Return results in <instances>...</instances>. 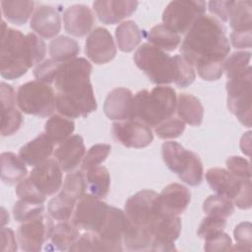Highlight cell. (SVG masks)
Returning <instances> with one entry per match:
<instances>
[{
    "mask_svg": "<svg viewBox=\"0 0 252 252\" xmlns=\"http://www.w3.org/2000/svg\"><path fill=\"white\" fill-rule=\"evenodd\" d=\"M191 201L189 189L179 183H171L165 186L158 194V202L161 215L179 216L188 208Z\"/></svg>",
    "mask_w": 252,
    "mask_h": 252,
    "instance_id": "obj_19",
    "label": "cell"
},
{
    "mask_svg": "<svg viewBox=\"0 0 252 252\" xmlns=\"http://www.w3.org/2000/svg\"><path fill=\"white\" fill-rule=\"evenodd\" d=\"M233 1H210L208 3L209 11L216 15L220 21L227 22L229 11Z\"/></svg>",
    "mask_w": 252,
    "mask_h": 252,
    "instance_id": "obj_51",
    "label": "cell"
},
{
    "mask_svg": "<svg viewBox=\"0 0 252 252\" xmlns=\"http://www.w3.org/2000/svg\"><path fill=\"white\" fill-rule=\"evenodd\" d=\"M176 111L179 118L191 126H200L203 122L204 107L200 99L191 94L178 95Z\"/></svg>",
    "mask_w": 252,
    "mask_h": 252,
    "instance_id": "obj_27",
    "label": "cell"
},
{
    "mask_svg": "<svg viewBox=\"0 0 252 252\" xmlns=\"http://www.w3.org/2000/svg\"><path fill=\"white\" fill-rule=\"evenodd\" d=\"M2 13L11 24L22 26L27 23L34 9L33 1L4 0L1 1Z\"/></svg>",
    "mask_w": 252,
    "mask_h": 252,
    "instance_id": "obj_30",
    "label": "cell"
},
{
    "mask_svg": "<svg viewBox=\"0 0 252 252\" xmlns=\"http://www.w3.org/2000/svg\"><path fill=\"white\" fill-rule=\"evenodd\" d=\"M176 104V92L170 87L158 86L151 92L139 91L133 99L132 120L140 121L149 127H156L172 117Z\"/></svg>",
    "mask_w": 252,
    "mask_h": 252,
    "instance_id": "obj_4",
    "label": "cell"
},
{
    "mask_svg": "<svg viewBox=\"0 0 252 252\" xmlns=\"http://www.w3.org/2000/svg\"><path fill=\"white\" fill-rule=\"evenodd\" d=\"M206 180L213 191L233 202L244 184L251 179H241L224 168L213 167L207 170Z\"/></svg>",
    "mask_w": 252,
    "mask_h": 252,
    "instance_id": "obj_20",
    "label": "cell"
},
{
    "mask_svg": "<svg viewBox=\"0 0 252 252\" xmlns=\"http://www.w3.org/2000/svg\"><path fill=\"white\" fill-rule=\"evenodd\" d=\"M80 50V45L77 40L66 35H60L52 39L48 48L51 59L58 63L68 62L77 58Z\"/></svg>",
    "mask_w": 252,
    "mask_h": 252,
    "instance_id": "obj_32",
    "label": "cell"
},
{
    "mask_svg": "<svg viewBox=\"0 0 252 252\" xmlns=\"http://www.w3.org/2000/svg\"><path fill=\"white\" fill-rule=\"evenodd\" d=\"M29 179L43 196H51L62 186V169L55 158H48L32 168Z\"/></svg>",
    "mask_w": 252,
    "mask_h": 252,
    "instance_id": "obj_17",
    "label": "cell"
},
{
    "mask_svg": "<svg viewBox=\"0 0 252 252\" xmlns=\"http://www.w3.org/2000/svg\"><path fill=\"white\" fill-rule=\"evenodd\" d=\"M162 159L166 166L190 186L200 185L204 177L203 163L199 156L174 141L161 146Z\"/></svg>",
    "mask_w": 252,
    "mask_h": 252,
    "instance_id": "obj_6",
    "label": "cell"
},
{
    "mask_svg": "<svg viewBox=\"0 0 252 252\" xmlns=\"http://www.w3.org/2000/svg\"><path fill=\"white\" fill-rule=\"evenodd\" d=\"M203 211L207 215L226 219L234 212V204L226 197L219 194L211 195L204 201Z\"/></svg>",
    "mask_w": 252,
    "mask_h": 252,
    "instance_id": "obj_38",
    "label": "cell"
},
{
    "mask_svg": "<svg viewBox=\"0 0 252 252\" xmlns=\"http://www.w3.org/2000/svg\"><path fill=\"white\" fill-rule=\"evenodd\" d=\"M1 179L5 184L14 185L25 179L28 173L24 160L14 153L4 152L0 157Z\"/></svg>",
    "mask_w": 252,
    "mask_h": 252,
    "instance_id": "obj_28",
    "label": "cell"
},
{
    "mask_svg": "<svg viewBox=\"0 0 252 252\" xmlns=\"http://www.w3.org/2000/svg\"><path fill=\"white\" fill-rule=\"evenodd\" d=\"M205 12V1H172L162 13V24L176 33L184 34Z\"/></svg>",
    "mask_w": 252,
    "mask_h": 252,
    "instance_id": "obj_10",
    "label": "cell"
},
{
    "mask_svg": "<svg viewBox=\"0 0 252 252\" xmlns=\"http://www.w3.org/2000/svg\"><path fill=\"white\" fill-rule=\"evenodd\" d=\"M54 144L45 133H40L34 139L25 144L19 151V157L30 166H36L49 158L53 153Z\"/></svg>",
    "mask_w": 252,
    "mask_h": 252,
    "instance_id": "obj_26",
    "label": "cell"
},
{
    "mask_svg": "<svg viewBox=\"0 0 252 252\" xmlns=\"http://www.w3.org/2000/svg\"><path fill=\"white\" fill-rule=\"evenodd\" d=\"M80 236V229L71 221L63 220L54 225L53 231L50 236V243L53 249L60 251H69L70 247L74 244Z\"/></svg>",
    "mask_w": 252,
    "mask_h": 252,
    "instance_id": "obj_31",
    "label": "cell"
},
{
    "mask_svg": "<svg viewBox=\"0 0 252 252\" xmlns=\"http://www.w3.org/2000/svg\"><path fill=\"white\" fill-rule=\"evenodd\" d=\"M93 66L84 57L60 63L54 79L55 109L69 119L87 117L97 108L90 81Z\"/></svg>",
    "mask_w": 252,
    "mask_h": 252,
    "instance_id": "obj_1",
    "label": "cell"
},
{
    "mask_svg": "<svg viewBox=\"0 0 252 252\" xmlns=\"http://www.w3.org/2000/svg\"><path fill=\"white\" fill-rule=\"evenodd\" d=\"M158 197L157 192L145 189L128 198L124 206V213L131 223L139 228L150 230L151 224L161 215Z\"/></svg>",
    "mask_w": 252,
    "mask_h": 252,
    "instance_id": "obj_9",
    "label": "cell"
},
{
    "mask_svg": "<svg viewBox=\"0 0 252 252\" xmlns=\"http://www.w3.org/2000/svg\"><path fill=\"white\" fill-rule=\"evenodd\" d=\"M43 204L31 203L22 199L18 200L13 208V216L18 222H26L34 220L43 215Z\"/></svg>",
    "mask_w": 252,
    "mask_h": 252,
    "instance_id": "obj_41",
    "label": "cell"
},
{
    "mask_svg": "<svg viewBox=\"0 0 252 252\" xmlns=\"http://www.w3.org/2000/svg\"><path fill=\"white\" fill-rule=\"evenodd\" d=\"M225 164L227 170L236 177L241 179H251L250 162L246 158L239 156H233L226 159Z\"/></svg>",
    "mask_w": 252,
    "mask_h": 252,
    "instance_id": "obj_50",
    "label": "cell"
},
{
    "mask_svg": "<svg viewBox=\"0 0 252 252\" xmlns=\"http://www.w3.org/2000/svg\"><path fill=\"white\" fill-rule=\"evenodd\" d=\"M136 66L142 70L156 85H166L178 82L179 55L170 56L165 51L149 42L138 47L133 56Z\"/></svg>",
    "mask_w": 252,
    "mask_h": 252,
    "instance_id": "obj_5",
    "label": "cell"
},
{
    "mask_svg": "<svg viewBox=\"0 0 252 252\" xmlns=\"http://www.w3.org/2000/svg\"><path fill=\"white\" fill-rule=\"evenodd\" d=\"M17 105L29 115L51 116L55 110L54 91L49 85L38 81L25 83L17 91Z\"/></svg>",
    "mask_w": 252,
    "mask_h": 252,
    "instance_id": "obj_7",
    "label": "cell"
},
{
    "mask_svg": "<svg viewBox=\"0 0 252 252\" xmlns=\"http://www.w3.org/2000/svg\"><path fill=\"white\" fill-rule=\"evenodd\" d=\"M251 67L242 75L226 82L227 107L228 110L245 127H251V88L252 71Z\"/></svg>",
    "mask_w": 252,
    "mask_h": 252,
    "instance_id": "obj_8",
    "label": "cell"
},
{
    "mask_svg": "<svg viewBox=\"0 0 252 252\" xmlns=\"http://www.w3.org/2000/svg\"><path fill=\"white\" fill-rule=\"evenodd\" d=\"M1 135L11 136L19 131L23 124V115L17 108V93L12 86L2 82L0 85Z\"/></svg>",
    "mask_w": 252,
    "mask_h": 252,
    "instance_id": "obj_18",
    "label": "cell"
},
{
    "mask_svg": "<svg viewBox=\"0 0 252 252\" xmlns=\"http://www.w3.org/2000/svg\"><path fill=\"white\" fill-rule=\"evenodd\" d=\"M76 203L59 193L53 197L47 205L48 215L55 220H69L72 217Z\"/></svg>",
    "mask_w": 252,
    "mask_h": 252,
    "instance_id": "obj_40",
    "label": "cell"
},
{
    "mask_svg": "<svg viewBox=\"0 0 252 252\" xmlns=\"http://www.w3.org/2000/svg\"><path fill=\"white\" fill-rule=\"evenodd\" d=\"M30 26L33 32L43 38L55 37L61 30V18L56 8L40 5L32 16Z\"/></svg>",
    "mask_w": 252,
    "mask_h": 252,
    "instance_id": "obj_25",
    "label": "cell"
},
{
    "mask_svg": "<svg viewBox=\"0 0 252 252\" xmlns=\"http://www.w3.org/2000/svg\"><path fill=\"white\" fill-rule=\"evenodd\" d=\"M16 194L20 199L24 201L35 204H43L46 198L34 187L29 177L23 179L17 184Z\"/></svg>",
    "mask_w": 252,
    "mask_h": 252,
    "instance_id": "obj_46",
    "label": "cell"
},
{
    "mask_svg": "<svg viewBox=\"0 0 252 252\" xmlns=\"http://www.w3.org/2000/svg\"><path fill=\"white\" fill-rule=\"evenodd\" d=\"M133 93L126 88H116L106 96L103 104L105 115L116 121L132 120Z\"/></svg>",
    "mask_w": 252,
    "mask_h": 252,
    "instance_id": "obj_22",
    "label": "cell"
},
{
    "mask_svg": "<svg viewBox=\"0 0 252 252\" xmlns=\"http://www.w3.org/2000/svg\"><path fill=\"white\" fill-rule=\"evenodd\" d=\"M86 189L87 184L85 175L82 171H75L67 174L60 193L77 204V202L85 195Z\"/></svg>",
    "mask_w": 252,
    "mask_h": 252,
    "instance_id": "obj_37",
    "label": "cell"
},
{
    "mask_svg": "<svg viewBox=\"0 0 252 252\" xmlns=\"http://www.w3.org/2000/svg\"><path fill=\"white\" fill-rule=\"evenodd\" d=\"M229 51L225 28L220 20L206 14L194 22L180 46L181 55L194 69L223 63Z\"/></svg>",
    "mask_w": 252,
    "mask_h": 252,
    "instance_id": "obj_2",
    "label": "cell"
},
{
    "mask_svg": "<svg viewBox=\"0 0 252 252\" xmlns=\"http://www.w3.org/2000/svg\"><path fill=\"white\" fill-rule=\"evenodd\" d=\"M0 240H1V251L2 252H14L18 249L17 241L14 231L9 227L2 226L0 231Z\"/></svg>",
    "mask_w": 252,
    "mask_h": 252,
    "instance_id": "obj_53",
    "label": "cell"
},
{
    "mask_svg": "<svg viewBox=\"0 0 252 252\" xmlns=\"http://www.w3.org/2000/svg\"><path fill=\"white\" fill-rule=\"evenodd\" d=\"M126 223L127 217L124 211L109 206L106 218L96 232L106 247V251H122L124 249L122 245Z\"/></svg>",
    "mask_w": 252,
    "mask_h": 252,
    "instance_id": "obj_16",
    "label": "cell"
},
{
    "mask_svg": "<svg viewBox=\"0 0 252 252\" xmlns=\"http://www.w3.org/2000/svg\"><path fill=\"white\" fill-rule=\"evenodd\" d=\"M69 251H106V247L95 232L86 231L77 238Z\"/></svg>",
    "mask_w": 252,
    "mask_h": 252,
    "instance_id": "obj_43",
    "label": "cell"
},
{
    "mask_svg": "<svg viewBox=\"0 0 252 252\" xmlns=\"http://www.w3.org/2000/svg\"><path fill=\"white\" fill-rule=\"evenodd\" d=\"M232 247V241L229 235L225 232L220 231L205 239L204 249L207 252H221L229 251Z\"/></svg>",
    "mask_w": 252,
    "mask_h": 252,
    "instance_id": "obj_49",
    "label": "cell"
},
{
    "mask_svg": "<svg viewBox=\"0 0 252 252\" xmlns=\"http://www.w3.org/2000/svg\"><path fill=\"white\" fill-rule=\"evenodd\" d=\"M233 204L236 205L240 210H248L252 205V190H251V180H248L238 196L233 200Z\"/></svg>",
    "mask_w": 252,
    "mask_h": 252,
    "instance_id": "obj_54",
    "label": "cell"
},
{
    "mask_svg": "<svg viewBox=\"0 0 252 252\" xmlns=\"http://www.w3.org/2000/svg\"><path fill=\"white\" fill-rule=\"evenodd\" d=\"M225 226L226 219L208 215L205 219H203L202 222L200 223L197 234L200 238L206 239L220 231H222Z\"/></svg>",
    "mask_w": 252,
    "mask_h": 252,
    "instance_id": "obj_45",
    "label": "cell"
},
{
    "mask_svg": "<svg viewBox=\"0 0 252 252\" xmlns=\"http://www.w3.org/2000/svg\"><path fill=\"white\" fill-rule=\"evenodd\" d=\"M86 184L90 194L104 198L107 196L110 187V175L104 166H96L86 171Z\"/></svg>",
    "mask_w": 252,
    "mask_h": 252,
    "instance_id": "obj_36",
    "label": "cell"
},
{
    "mask_svg": "<svg viewBox=\"0 0 252 252\" xmlns=\"http://www.w3.org/2000/svg\"><path fill=\"white\" fill-rule=\"evenodd\" d=\"M59 65L60 63L54 61L53 59H46L36 65L33 70V76L36 81L50 85L54 82Z\"/></svg>",
    "mask_w": 252,
    "mask_h": 252,
    "instance_id": "obj_48",
    "label": "cell"
},
{
    "mask_svg": "<svg viewBox=\"0 0 252 252\" xmlns=\"http://www.w3.org/2000/svg\"><path fill=\"white\" fill-rule=\"evenodd\" d=\"M109 206L92 194H85L76 204L71 222L80 230L97 232L108 213Z\"/></svg>",
    "mask_w": 252,
    "mask_h": 252,
    "instance_id": "obj_11",
    "label": "cell"
},
{
    "mask_svg": "<svg viewBox=\"0 0 252 252\" xmlns=\"http://www.w3.org/2000/svg\"><path fill=\"white\" fill-rule=\"evenodd\" d=\"M85 52L94 64H105L111 61L117 52L111 33L105 28L98 27L88 35L85 43Z\"/></svg>",
    "mask_w": 252,
    "mask_h": 252,
    "instance_id": "obj_15",
    "label": "cell"
},
{
    "mask_svg": "<svg viewBox=\"0 0 252 252\" xmlns=\"http://www.w3.org/2000/svg\"><path fill=\"white\" fill-rule=\"evenodd\" d=\"M236 245L231 250L250 251L252 249V225L249 221L238 223L233 231Z\"/></svg>",
    "mask_w": 252,
    "mask_h": 252,
    "instance_id": "obj_47",
    "label": "cell"
},
{
    "mask_svg": "<svg viewBox=\"0 0 252 252\" xmlns=\"http://www.w3.org/2000/svg\"><path fill=\"white\" fill-rule=\"evenodd\" d=\"M63 23L64 29L69 34L82 37L91 32L94 24V15L88 6L75 4L65 10Z\"/></svg>",
    "mask_w": 252,
    "mask_h": 252,
    "instance_id": "obj_23",
    "label": "cell"
},
{
    "mask_svg": "<svg viewBox=\"0 0 252 252\" xmlns=\"http://www.w3.org/2000/svg\"><path fill=\"white\" fill-rule=\"evenodd\" d=\"M251 52L236 51L232 53L223 62V71L227 79H232L245 73L250 66Z\"/></svg>",
    "mask_w": 252,
    "mask_h": 252,
    "instance_id": "obj_39",
    "label": "cell"
},
{
    "mask_svg": "<svg viewBox=\"0 0 252 252\" xmlns=\"http://www.w3.org/2000/svg\"><path fill=\"white\" fill-rule=\"evenodd\" d=\"M146 32L141 30L134 21H125L115 30L118 48L123 52L133 51L142 41Z\"/></svg>",
    "mask_w": 252,
    "mask_h": 252,
    "instance_id": "obj_29",
    "label": "cell"
},
{
    "mask_svg": "<svg viewBox=\"0 0 252 252\" xmlns=\"http://www.w3.org/2000/svg\"><path fill=\"white\" fill-rule=\"evenodd\" d=\"M46 53L44 41L34 33L24 34L2 22L0 46V74L8 80L19 79L38 65Z\"/></svg>",
    "mask_w": 252,
    "mask_h": 252,
    "instance_id": "obj_3",
    "label": "cell"
},
{
    "mask_svg": "<svg viewBox=\"0 0 252 252\" xmlns=\"http://www.w3.org/2000/svg\"><path fill=\"white\" fill-rule=\"evenodd\" d=\"M114 139L126 148L142 149L152 144L154 134L151 127L137 121H117L112 125Z\"/></svg>",
    "mask_w": 252,
    "mask_h": 252,
    "instance_id": "obj_14",
    "label": "cell"
},
{
    "mask_svg": "<svg viewBox=\"0 0 252 252\" xmlns=\"http://www.w3.org/2000/svg\"><path fill=\"white\" fill-rule=\"evenodd\" d=\"M110 150L111 147L108 144L94 145L85 155L81 163V169L83 171H88L94 167L98 166L106 159Z\"/></svg>",
    "mask_w": 252,
    "mask_h": 252,
    "instance_id": "obj_42",
    "label": "cell"
},
{
    "mask_svg": "<svg viewBox=\"0 0 252 252\" xmlns=\"http://www.w3.org/2000/svg\"><path fill=\"white\" fill-rule=\"evenodd\" d=\"M74 130L75 123L60 114L51 115L44 125V133L53 144L63 143L72 136Z\"/></svg>",
    "mask_w": 252,
    "mask_h": 252,
    "instance_id": "obj_33",
    "label": "cell"
},
{
    "mask_svg": "<svg viewBox=\"0 0 252 252\" xmlns=\"http://www.w3.org/2000/svg\"><path fill=\"white\" fill-rule=\"evenodd\" d=\"M240 149L243 154L250 156L251 151V132H246L240 140Z\"/></svg>",
    "mask_w": 252,
    "mask_h": 252,
    "instance_id": "obj_55",
    "label": "cell"
},
{
    "mask_svg": "<svg viewBox=\"0 0 252 252\" xmlns=\"http://www.w3.org/2000/svg\"><path fill=\"white\" fill-rule=\"evenodd\" d=\"M185 130V123L181 119L169 118L162 121L155 127L157 136L160 139H175L178 138Z\"/></svg>",
    "mask_w": 252,
    "mask_h": 252,
    "instance_id": "obj_44",
    "label": "cell"
},
{
    "mask_svg": "<svg viewBox=\"0 0 252 252\" xmlns=\"http://www.w3.org/2000/svg\"><path fill=\"white\" fill-rule=\"evenodd\" d=\"M228 20L232 32L252 31L251 1H233L229 11Z\"/></svg>",
    "mask_w": 252,
    "mask_h": 252,
    "instance_id": "obj_35",
    "label": "cell"
},
{
    "mask_svg": "<svg viewBox=\"0 0 252 252\" xmlns=\"http://www.w3.org/2000/svg\"><path fill=\"white\" fill-rule=\"evenodd\" d=\"M231 44L237 49L251 48L252 45V31L232 32L229 35Z\"/></svg>",
    "mask_w": 252,
    "mask_h": 252,
    "instance_id": "obj_52",
    "label": "cell"
},
{
    "mask_svg": "<svg viewBox=\"0 0 252 252\" xmlns=\"http://www.w3.org/2000/svg\"><path fill=\"white\" fill-rule=\"evenodd\" d=\"M181 220L178 216L160 215L151 224L153 235L151 251H175L174 241L181 232Z\"/></svg>",
    "mask_w": 252,
    "mask_h": 252,
    "instance_id": "obj_13",
    "label": "cell"
},
{
    "mask_svg": "<svg viewBox=\"0 0 252 252\" xmlns=\"http://www.w3.org/2000/svg\"><path fill=\"white\" fill-rule=\"evenodd\" d=\"M138 7L137 1L131 0H99L93 3L98 20L104 25H114L130 17Z\"/></svg>",
    "mask_w": 252,
    "mask_h": 252,
    "instance_id": "obj_21",
    "label": "cell"
},
{
    "mask_svg": "<svg viewBox=\"0 0 252 252\" xmlns=\"http://www.w3.org/2000/svg\"><path fill=\"white\" fill-rule=\"evenodd\" d=\"M52 218L47 215L23 222L18 228L17 240L21 249L27 252H38L42 245L50 239L54 228Z\"/></svg>",
    "mask_w": 252,
    "mask_h": 252,
    "instance_id": "obj_12",
    "label": "cell"
},
{
    "mask_svg": "<svg viewBox=\"0 0 252 252\" xmlns=\"http://www.w3.org/2000/svg\"><path fill=\"white\" fill-rule=\"evenodd\" d=\"M147 38L149 43L163 51L175 50L181 41L180 34L171 31L163 24L153 27L147 33Z\"/></svg>",
    "mask_w": 252,
    "mask_h": 252,
    "instance_id": "obj_34",
    "label": "cell"
},
{
    "mask_svg": "<svg viewBox=\"0 0 252 252\" xmlns=\"http://www.w3.org/2000/svg\"><path fill=\"white\" fill-rule=\"evenodd\" d=\"M86 155L84 140L80 135H73L59 144L54 152V158L61 169L66 172H72L80 163Z\"/></svg>",
    "mask_w": 252,
    "mask_h": 252,
    "instance_id": "obj_24",
    "label": "cell"
}]
</instances>
